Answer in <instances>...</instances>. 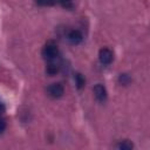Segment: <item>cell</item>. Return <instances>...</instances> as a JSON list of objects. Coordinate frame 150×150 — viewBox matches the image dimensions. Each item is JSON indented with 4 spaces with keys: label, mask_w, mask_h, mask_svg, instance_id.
Wrapping results in <instances>:
<instances>
[{
    "label": "cell",
    "mask_w": 150,
    "mask_h": 150,
    "mask_svg": "<svg viewBox=\"0 0 150 150\" xmlns=\"http://www.w3.org/2000/svg\"><path fill=\"white\" fill-rule=\"evenodd\" d=\"M42 56L47 61H52V60L57 59V56H59V48H57V46L55 43H53V42H48L42 48Z\"/></svg>",
    "instance_id": "1"
},
{
    "label": "cell",
    "mask_w": 150,
    "mask_h": 150,
    "mask_svg": "<svg viewBox=\"0 0 150 150\" xmlns=\"http://www.w3.org/2000/svg\"><path fill=\"white\" fill-rule=\"evenodd\" d=\"M47 93L50 97L53 98H59L63 95L64 93V88L63 86L60 83V82H55V83H52L48 88H47Z\"/></svg>",
    "instance_id": "2"
},
{
    "label": "cell",
    "mask_w": 150,
    "mask_h": 150,
    "mask_svg": "<svg viewBox=\"0 0 150 150\" xmlns=\"http://www.w3.org/2000/svg\"><path fill=\"white\" fill-rule=\"evenodd\" d=\"M98 59L102 64H110L114 59V54L109 48H102L98 53Z\"/></svg>",
    "instance_id": "3"
},
{
    "label": "cell",
    "mask_w": 150,
    "mask_h": 150,
    "mask_svg": "<svg viewBox=\"0 0 150 150\" xmlns=\"http://www.w3.org/2000/svg\"><path fill=\"white\" fill-rule=\"evenodd\" d=\"M94 96H95V98L98 101V102H104L105 101V98H107V90H105V88H104V86H102V84H96L95 87H94Z\"/></svg>",
    "instance_id": "4"
},
{
    "label": "cell",
    "mask_w": 150,
    "mask_h": 150,
    "mask_svg": "<svg viewBox=\"0 0 150 150\" xmlns=\"http://www.w3.org/2000/svg\"><path fill=\"white\" fill-rule=\"evenodd\" d=\"M67 39L73 45H79L83 40V35L79 29H73L67 34Z\"/></svg>",
    "instance_id": "5"
},
{
    "label": "cell",
    "mask_w": 150,
    "mask_h": 150,
    "mask_svg": "<svg viewBox=\"0 0 150 150\" xmlns=\"http://www.w3.org/2000/svg\"><path fill=\"white\" fill-rule=\"evenodd\" d=\"M56 60H57V59L52 60V61H48V63H47L46 73H47L48 75H50V76L56 75V74L59 73V70H60V63H59Z\"/></svg>",
    "instance_id": "6"
},
{
    "label": "cell",
    "mask_w": 150,
    "mask_h": 150,
    "mask_svg": "<svg viewBox=\"0 0 150 150\" xmlns=\"http://www.w3.org/2000/svg\"><path fill=\"white\" fill-rule=\"evenodd\" d=\"M75 83H76L77 89H82V88L84 87V84H86V80H84V77H83L82 74H80V73L75 74Z\"/></svg>",
    "instance_id": "7"
},
{
    "label": "cell",
    "mask_w": 150,
    "mask_h": 150,
    "mask_svg": "<svg viewBox=\"0 0 150 150\" xmlns=\"http://www.w3.org/2000/svg\"><path fill=\"white\" fill-rule=\"evenodd\" d=\"M116 148L120 150H130L134 148V145L129 141H123V142H120L118 144H116Z\"/></svg>",
    "instance_id": "8"
},
{
    "label": "cell",
    "mask_w": 150,
    "mask_h": 150,
    "mask_svg": "<svg viewBox=\"0 0 150 150\" xmlns=\"http://www.w3.org/2000/svg\"><path fill=\"white\" fill-rule=\"evenodd\" d=\"M55 2L60 4L63 8L66 9H71L74 7V4H73V0H55Z\"/></svg>",
    "instance_id": "9"
},
{
    "label": "cell",
    "mask_w": 150,
    "mask_h": 150,
    "mask_svg": "<svg viewBox=\"0 0 150 150\" xmlns=\"http://www.w3.org/2000/svg\"><path fill=\"white\" fill-rule=\"evenodd\" d=\"M118 82H120L121 84H123V86H127V84L130 82L129 75H128V74H121V75L118 76Z\"/></svg>",
    "instance_id": "10"
},
{
    "label": "cell",
    "mask_w": 150,
    "mask_h": 150,
    "mask_svg": "<svg viewBox=\"0 0 150 150\" xmlns=\"http://www.w3.org/2000/svg\"><path fill=\"white\" fill-rule=\"evenodd\" d=\"M36 2L41 6H50L55 4V0H36Z\"/></svg>",
    "instance_id": "11"
},
{
    "label": "cell",
    "mask_w": 150,
    "mask_h": 150,
    "mask_svg": "<svg viewBox=\"0 0 150 150\" xmlns=\"http://www.w3.org/2000/svg\"><path fill=\"white\" fill-rule=\"evenodd\" d=\"M5 129H6V121H5V118L0 115V134L4 132Z\"/></svg>",
    "instance_id": "12"
},
{
    "label": "cell",
    "mask_w": 150,
    "mask_h": 150,
    "mask_svg": "<svg viewBox=\"0 0 150 150\" xmlns=\"http://www.w3.org/2000/svg\"><path fill=\"white\" fill-rule=\"evenodd\" d=\"M4 110H5V105H4V103L0 101V114H1Z\"/></svg>",
    "instance_id": "13"
}]
</instances>
